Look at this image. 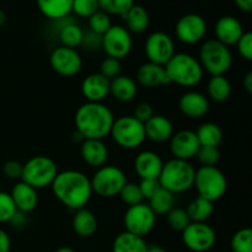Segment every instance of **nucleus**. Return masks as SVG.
Returning <instances> with one entry per match:
<instances>
[{
    "label": "nucleus",
    "mask_w": 252,
    "mask_h": 252,
    "mask_svg": "<svg viewBox=\"0 0 252 252\" xmlns=\"http://www.w3.org/2000/svg\"><path fill=\"white\" fill-rule=\"evenodd\" d=\"M90 181L93 193L102 198H112L120 194L128 180L127 175L121 167L115 165H103L96 170Z\"/></svg>",
    "instance_id": "nucleus-9"
},
{
    "label": "nucleus",
    "mask_w": 252,
    "mask_h": 252,
    "mask_svg": "<svg viewBox=\"0 0 252 252\" xmlns=\"http://www.w3.org/2000/svg\"><path fill=\"white\" fill-rule=\"evenodd\" d=\"M235 46L241 58L248 62L252 61V33L250 31L244 32V34L240 37Z\"/></svg>",
    "instance_id": "nucleus-44"
},
{
    "label": "nucleus",
    "mask_w": 252,
    "mask_h": 252,
    "mask_svg": "<svg viewBox=\"0 0 252 252\" xmlns=\"http://www.w3.org/2000/svg\"><path fill=\"white\" fill-rule=\"evenodd\" d=\"M89 31H93L95 33L101 34L108 31L111 26H112V22H111L110 15H107L106 12L98 10L97 12H95L94 15H91L89 17Z\"/></svg>",
    "instance_id": "nucleus-39"
},
{
    "label": "nucleus",
    "mask_w": 252,
    "mask_h": 252,
    "mask_svg": "<svg viewBox=\"0 0 252 252\" xmlns=\"http://www.w3.org/2000/svg\"><path fill=\"white\" fill-rule=\"evenodd\" d=\"M166 221L170 228L176 231H181V233L191 223V220H189V216L186 213V209L180 208V207H174L166 214Z\"/></svg>",
    "instance_id": "nucleus-38"
},
{
    "label": "nucleus",
    "mask_w": 252,
    "mask_h": 252,
    "mask_svg": "<svg viewBox=\"0 0 252 252\" xmlns=\"http://www.w3.org/2000/svg\"><path fill=\"white\" fill-rule=\"evenodd\" d=\"M145 138L154 143L169 142L174 135V123L169 117L162 115H154L144 123Z\"/></svg>",
    "instance_id": "nucleus-22"
},
{
    "label": "nucleus",
    "mask_w": 252,
    "mask_h": 252,
    "mask_svg": "<svg viewBox=\"0 0 252 252\" xmlns=\"http://www.w3.org/2000/svg\"><path fill=\"white\" fill-rule=\"evenodd\" d=\"M22 170H24V164H21L17 160H9L2 166V172H4L5 176L10 180H15V181L21 180Z\"/></svg>",
    "instance_id": "nucleus-45"
},
{
    "label": "nucleus",
    "mask_w": 252,
    "mask_h": 252,
    "mask_svg": "<svg viewBox=\"0 0 252 252\" xmlns=\"http://www.w3.org/2000/svg\"><path fill=\"white\" fill-rule=\"evenodd\" d=\"M137 81L139 85L147 89H157L170 84L164 66L150 63V62L142 64L138 68Z\"/></svg>",
    "instance_id": "nucleus-24"
},
{
    "label": "nucleus",
    "mask_w": 252,
    "mask_h": 252,
    "mask_svg": "<svg viewBox=\"0 0 252 252\" xmlns=\"http://www.w3.org/2000/svg\"><path fill=\"white\" fill-rule=\"evenodd\" d=\"M213 202L202 197H196L193 201L189 202L186 208V213L191 223H207V220L213 216Z\"/></svg>",
    "instance_id": "nucleus-32"
},
{
    "label": "nucleus",
    "mask_w": 252,
    "mask_h": 252,
    "mask_svg": "<svg viewBox=\"0 0 252 252\" xmlns=\"http://www.w3.org/2000/svg\"><path fill=\"white\" fill-rule=\"evenodd\" d=\"M29 223V217L24 212L16 211V213L12 216V218L9 220V224L14 229H22L26 226V224Z\"/></svg>",
    "instance_id": "nucleus-49"
},
{
    "label": "nucleus",
    "mask_w": 252,
    "mask_h": 252,
    "mask_svg": "<svg viewBox=\"0 0 252 252\" xmlns=\"http://www.w3.org/2000/svg\"><path fill=\"white\" fill-rule=\"evenodd\" d=\"M36 4L43 16L57 21L71 14L73 0H36Z\"/></svg>",
    "instance_id": "nucleus-29"
},
{
    "label": "nucleus",
    "mask_w": 252,
    "mask_h": 252,
    "mask_svg": "<svg viewBox=\"0 0 252 252\" xmlns=\"http://www.w3.org/2000/svg\"><path fill=\"white\" fill-rule=\"evenodd\" d=\"M16 207L10 193L0 191V224L9 223L10 219L16 213Z\"/></svg>",
    "instance_id": "nucleus-42"
},
{
    "label": "nucleus",
    "mask_w": 252,
    "mask_h": 252,
    "mask_svg": "<svg viewBox=\"0 0 252 252\" xmlns=\"http://www.w3.org/2000/svg\"><path fill=\"white\" fill-rule=\"evenodd\" d=\"M58 172L57 162L52 158L37 155L32 157L24 164L21 181L38 191L46 187H51Z\"/></svg>",
    "instance_id": "nucleus-7"
},
{
    "label": "nucleus",
    "mask_w": 252,
    "mask_h": 252,
    "mask_svg": "<svg viewBox=\"0 0 252 252\" xmlns=\"http://www.w3.org/2000/svg\"><path fill=\"white\" fill-rule=\"evenodd\" d=\"M235 4L241 11L251 12L252 10V0H235Z\"/></svg>",
    "instance_id": "nucleus-51"
},
{
    "label": "nucleus",
    "mask_w": 252,
    "mask_h": 252,
    "mask_svg": "<svg viewBox=\"0 0 252 252\" xmlns=\"http://www.w3.org/2000/svg\"><path fill=\"white\" fill-rule=\"evenodd\" d=\"M58 32V38L62 46L74 48L81 46L84 37V30L71 19L70 16L63 17L61 20L54 21Z\"/></svg>",
    "instance_id": "nucleus-25"
},
{
    "label": "nucleus",
    "mask_w": 252,
    "mask_h": 252,
    "mask_svg": "<svg viewBox=\"0 0 252 252\" xmlns=\"http://www.w3.org/2000/svg\"><path fill=\"white\" fill-rule=\"evenodd\" d=\"M180 112L191 120H199L209 111V100L198 91H187L179 98Z\"/></svg>",
    "instance_id": "nucleus-17"
},
{
    "label": "nucleus",
    "mask_w": 252,
    "mask_h": 252,
    "mask_svg": "<svg viewBox=\"0 0 252 252\" xmlns=\"http://www.w3.org/2000/svg\"><path fill=\"white\" fill-rule=\"evenodd\" d=\"M182 241L189 250L207 252L216 245V230L207 223H189L182 231Z\"/></svg>",
    "instance_id": "nucleus-13"
},
{
    "label": "nucleus",
    "mask_w": 252,
    "mask_h": 252,
    "mask_svg": "<svg viewBox=\"0 0 252 252\" xmlns=\"http://www.w3.org/2000/svg\"><path fill=\"white\" fill-rule=\"evenodd\" d=\"M133 47L132 33L122 25H112L106 33L102 34V47L107 57L121 59L128 57Z\"/></svg>",
    "instance_id": "nucleus-11"
},
{
    "label": "nucleus",
    "mask_w": 252,
    "mask_h": 252,
    "mask_svg": "<svg viewBox=\"0 0 252 252\" xmlns=\"http://www.w3.org/2000/svg\"><path fill=\"white\" fill-rule=\"evenodd\" d=\"M51 189L56 198L73 211L86 208L93 196L90 179L78 170L58 172Z\"/></svg>",
    "instance_id": "nucleus-1"
},
{
    "label": "nucleus",
    "mask_w": 252,
    "mask_h": 252,
    "mask_svg": "<svg viewBox=\"0 0 252 252\" xmlns=\"http://www.w3.org/2000/svg\"><path fill=\"white\" fill-rule=\"evenodd\" d=\"M11 249V239L5 230L0 229V252H10Z\"/></svg>",
    "instance_id": "nucleus-50"
},
{
    "label": "nucleus",
    "mask_w": 252,
    "mask_h": 252,
    "mask_svg": "<svg viewBox=\"0 0 252 252\" xmlns=\"http://www.w3.org/2000/svg\"><path fill=\"white\" fill-rule=\"evenodd\" d=\"M110 135L118 147L127 150L137 149L147 139L144 125L133 116H121L116 118Z\"/></svg>",
    "instance_id": "nucleus-8"
},
{
    "label": "nucleus",
    "mask_w": 252,
    "mask_h": 252,
    "mask_svg": "<svg viewBox=\"0 0 252 252\" xmlns=\"http://www.w3.org/2000/svg\"><path fill=\"white\" fill-rule=\"evenodd\" d=\"M154 115H155L154 108H153V106L150 105V103L140 102L139 105L135 106L134 113H133V117H134L135 120H138L139 122H142L143 125H144V123L148 122V121H149L150 118H152Z\"/></svg>",
    "instance_id": "nucleus-47"
},
{
    "label": "nucleus",
    "mask_w": 252,
    "mask_h": 252,
    "mask_svg": "<svg viewBox=\"0 0 252 252\" xmlns=\"http://www.w3.org/2000/svg\"><path fill=\"white\" fill-rule=\"evenodd\" d=\"M80 89L86 102H102L110 95V80L100 73L89 74Z\"/></svg>",
    "instance_id": "nucleus-19"
},
{
    "label": "nucleus",
    "mask_w": 252,
    "mask_h": 252,
    "mask_svg": "<svg viewBox=\"0 0 252 252\" xmlns=\"http://www.w3.org/2000/svg\"><path fill=\"white\" fill-rule=\"evenodd\" d=\"M207 22L199 14L184 15L179 19L175 26V34L180 42L185 44H196L203 41L207 33Z\"/></svg>",
    "instance_id": "nucleus-14"
},
{
    "label": "nucleus",
    "mask_w": 252,
    "mask_h": 252,
    "mask_svg": "<svg viewBox=\"0 0 252 252\" xmlns=\"http://www.w3.org/2000/svg\"><path fill=\"white\" fill-rule=\"evenodd\" d=\"M122 19L126 22V29L130 33H143L147 31L150 24V17L147 9L142 5L134 4L125 15Z\"/></svg>",
    "instance_id": "nucleus-28"
},
{
    "label": "nucleus",
    "mask_w": 252,
    "mask_h": 252,
    "mask_svg": "<svg viewBox=\"0 0 252 252\" xmlns=\"http://www.w3.org/2000/svg\"><path fill=\"white\" fill-rule=\"evenodd\" d=\"M170 84L182 88H193L203 79V69L198 59L189 53H175L164 65Z\"/></svg>",
    "instance_id": "nucleus-3"
},
{
    "label": "nucleus",
    "mask_w": 252,
    "mask_h": 252,
    "mask_svg": "<svg viewBox=\"0 0 252 252\" xmlns=\"http://www.w3.org/2000/svg\"><path fill=\"white\" fill-rule=\"evenodd\" d=\"M121 70H122V63H121V61L107 57V58H105L101 62L100 71L98 73L111 81L112 79L121 75Z\"/></svg>",
    "instance_id": "nucleus-43"
},
{
    "label": "nucleus",
    "mask_w": 252,
    "mask_h": 252,
    "mask_svg": "<svg viewBox=\"0 0 252 252\" xmlns=\"http://www.w3.org/2000/svg\"><path fill=\"white\" fill-rule=\"evenodd\" d=\"M244 32L245 30H244L243 24L236 17L229 16V15L218 19L214 26L216 39L226 47L235 46Z\"/></svg>",
    "instance_id": "nucleus-18"
},
{
    "label": "nucleus",
    "mask_w": 252,
    "mask_h": 252,
    "mask_svg": "<svg viewBox=\"0 0 252 252\" xmlns=\"http://www.w3.org/2000/svg\"><path fill=\"white\" fill-rule=\"evenodd\" d=\"M144 52L148 62L164 66L175 54V42L166 32L155 31L145 39Z\"/></svg>",
    "instance_id": "nucleus-12"
},
{
    "label": "nucleus",
    "mask_w": 252,
    "mask_h": 252,
    "mask_svg": "<svg viewBox=\"0 0 252 252\" xmlns=\"http://www.w3.org/2000/svg\"><path fill=\"white\" fill-rule=\"evenodd\" d=\"M196 135L201 147H217L223 142V130L217 123H202L196 130Z\"/></svg>",
    "instance_id": "nucleus-33"
},
{
    "label": "nucleus",
    "mask_w": 252,
    "mask_h": 252,
    "mask_svg": "<svg viewBox=\"0 0 252 252\" xmlns=\"http://www.w3.org/2000/svg\"><path fill=\"white\" fill-rule=\"evenodd\" d=\"M54 252H76L73 248L70 246H62V248H58Z\"/></svg>",
    "instance_id": "nucleus-54"
},
{
    "label": "nucleus",
    "mask_w": 252,
    "mask_h": 252,
    "mask_svg": "<svg viewBox=\"0 0 252 252\" xmlns=\"http://www.w3.org/2000/svg\"><path fill=\"white\" fill-rule=\"evenodd\" d=\"M147 252H169L165 248L158 245V244H152V245H148Z\"/></svg>",
    "instance_id": "nucleus-53"
},
{
    "label": "nucleus",
    "mask_w": 252,
    "mask_h": 252,
    "mask_svg": "<svg viewBox=\"0 0 252 252\" xmlns=\"http://www.w3.org/2000/svg\"><path fill=\"white\" fill-rule=\"evenodd\" d=\"M148 244L144 238L122 231L115 238L112 244V252H147Z\"/></svg>",
    "instance_id": "nucleus-30"
},
{
    "label": "nucleus",
    "mask_w": 252,
    "mask_h": 252,
    "mask_svg": "<svg viewBox=\"0 0 252 252\" xmlns=\"http://www.w3.org/2000/svg\"><path fill=\"white\" fill-rule=\"evenodd\" d=\"M98 10H100L98 0H73L71 5V12H74L76 16L85 17V19H89Z\"/></svg>",
    "instance_id": "nucleus-40"
},
{
    "label": "nucleus",
    "mask_w": 252,
    "mask_h": 252,
    "mask_svg": "<svg viewBox=\"0 0 252 252\" xmlns=\"http://www.w3.org/2000/svg\"><path fill=\"white\" fill-rule=\"evenodd\" d=\"M134 0H98L101 11L122 17L134 5Z\"/></svg>",
    "instance_id": "nucleus-35"
},
{
    "label": "nucleus",
    "mask_w": 252,
    "mask_h": 252,
    "mask_svg": "<svg viewBox=\"0 0 252 252\" xmlns=\"http://www.w3.org/2000/svg\"><path fill=\"white\" fill-rule=\"evenodd\" d=\"M118 197L128 207L137 206V204L143 203V201H144V197H143L142 192H140L139 185L134 184V182H127L122 187Z\"/></svg>",
    "instance_id": "nucleus-37"
},
{
    "label": "nucleus",
    "mask_w": 252,
    "mask_h": 252,
    "mask_svg": "<svg viewBox=\"0 0 252 252\" xmlns=\"http://www.w3.org/2000/svg\"><path fill=\"white\" fill-rule=\"evenodd\" d=\"M207 93L208 97L216 102H225L229 100L233 93V86L225 75L211 76L207 84Z\"/></svg>",
    "instance_id": "nucleus-31"
},
{
    "label": "nucleus",
    "mask_w": 252,
    "mask_h": 252,
    "mask_svg": "<svg viewBox=\"0 0 252 252\" xmlns=\"http://www.w3.org/2000/svg\"><path fill=\"white\" fill-rule=\"evenodd\" d=\"M49 64L57 74L69 78L80 73L83 68V58L76 49L59 46L52 51Z\"/></svg>",
    "instance_id": "nucleus-15"
},
{
    "label": "nucleus",
    "mask_w": 252,
    "mask_h": 252,
    "mask_svg": "<svg viewBox=\"0 0 252 252\" xmlns=\"http://www.w3.org/2000/svg\"><path fill=\"white\" fill-rule=\"evenodd\" d=\"M80 155L86 165L98 169L106 165L110 157V150L103 140L84 139L80 144Z\"/></svg>",
    "instance_id": "nucleus-21"
},
{
    "label": "nucleus",
    "mask_w": 252,
    "mask_h": 252,
    "mask_svg": "<svg viewBox=\"0 0 252 252\" xmlns=\"http://www.w3.org/2000/svg\"><path fill=\"white\" fill-rule=\"evenodd\" d=\"M139 189L140 192H142L143 197L144 199H149L158 189H160V184L158 181V179H145V180H140L139 184Z\"/></svg>",
    "instance_id": "nucleus-48"
},
{
    "label": "nucleus",
    "mask_w": 252,
    "mask_h": 252,
    "mask_svg": "<svg viewBox=\"0 0 252 252\" xmlns=\"http://www.w3.org/2000/svg\"><path fill=\"white\" fill-rule=\"evenodd\" d=\"M138 94V84L128 75H118L110 81V95L120 102H130Z\"/></svg>",
    "instance_id": "nucleus-26"
},
{
    "label": "nucleus",
    "mask_w": 252,
    "mask_h": 252,
    "mask_svg": "<svg viewBox=\"0 0 252 252\" xmlns=\"http://www.w3.org/2000/svg\"><path fill=\"white\" fill-rule=\"evenodd\" d=\"M97 218L95 213L88 208H81L75 211L73 219H71V226L74 233L80 238H91L97 230Z\"/></svg>",
    "instance_id": "nucleus-27"
},
{
    "label": "nucleus",
    "mask_w": 252,
    "mask_h": 252,
    "mask_svg": "<svg viewBox=\"0 0 252 252\" xmlns=\"http://www.w3.org/2000/svg\"><path fill=\"white\" fill-rule=\"evenodd\" d=\"M157 223V216L147 203H139L137 206L128 207L123 217L125 231L144 238L152 233Z\"/></svg>",
    "instance_id": "nucleus-10"
},
{
    "label": "nucleus",
    "mask_w": 252,
    "mask_h": 252,
    "mask_svg": "<svg viewBox=\"0 0 252 252\" xmlns=\"http://www.w3.org/2000/svg\"><path fill=\"white\" fill-rule=\"evenodd\" d=\"M133 165L135 174L140 177V180L159 179L164 161L158 153L153 150H143L137 154Z\"/></svg>",
    "instance_id": "nucleus-20"
},
{
    "label": "nucleus",
    "mask_w": 252,
    "mask_h": 252,
    "mask_svg": "<svg viewBox=\"0 0 252 252\" xmlns=\"http://www.w3.org/2000/svg\"><path fill=\"white\" fill-rule=\"evenodd\" d=\"M233 252H252V230L250 228H243L236 231L230 241Z\"/></svg>",
    "instance_id": "nucleus-36"
},
{
    "label": "nucleus",
    "mask_w": 252,
    "mask_h": 252,
    "mask_svg": "<svg viewBox=\"0 0 252 252\" xmlns=\"http://www.w3.org/2000/svg\"><path fill=\"white\" fill-rule=\"evenodd\" d=\"M169 142L172 157L185 161H189L196 158L197 152L201 148L196 132L191 129H182L174 133Z\"/></svg>",
    "instance_id": "nucleus-16"
},
{
    "label": "nucleus",
    "mask_w": 252,
    "mask_h": 252,
    "mask_svg": "<svg viewBox=\"0 0 252 252\" xmlns=\"http://www.w3.org/2000/svg\"><path fill=\"white\" fill-rule=\"evenodd\" d=\"M115 116L102 102H85L79 106L74 116L76 132L84 139L103 140L110 135Z\"/></svg>",
    "instance_id": "nucleus-2"
},
{
    "label": "nucleus",
    "mask_w": 252,
    "mask_h": 252,
    "mask_svg": "<svg viewBox=\"0 0 252 252\" xmlns=\"http://www.w3.org/2000/svg\"><path fill=\"white\" fill-rule=\"evenodd\" d=\"M6 22V14H5L4 10L0 9V27Z\"/></svg>",
    "instance_id": "nucleus-55"
},
{
    "label": "nucleus",
    "mask_w": 252,
    "mask_h": 252,
    "mask_svg": "<svg viewBox=\"0 0 252 252\" xmlns=\"http://www.w3.org/2000/svg\"><path fill=\"white\" fill-rule=\"evenodd\" d=\"M196 169L189 161L175 159L164 162L159 181L161 189L171 192L172 194L185 193L193 187Z\"/></svg>",
    "instance_id": "nucleus-4"
},
{
    "label": "nucleus",
    "mask_w": 252,
    "mask_h": 252,
    "mask_svg": "<svg viewBox=\"0 0 252 252\" xmlns=\"http://www.w3.org/2000/svg\"><path fill=\"white\" fill-rule=\"evenodd\" d=\"M81 46L86 48L88 51H96L102 47V36L101 34L95 33L93 31H86L84 32L83 42Z\"/></svg>",
    "instance_id": "nucleus-46"
},
{
    "label": "nucleus",
    "mask_w": 252,
    "mask_h": 252,
    "mask_svg": "<svg viewBox=\"0 0 252 252\" xmlns=\"http://www.w3.org/2000/svg\"><path fill=\"white\" fill-rule=\"evenodd\" d=\"M196 158L201 166H217L220 160V152L217 147H201Z\"/></svg>",
    "instance_id": "nucleus-41"
},
{
    "label": "nucleus",
    "mask_w": 252,
    "mask_h": 252,
    "mask_svg": "<svg viewBox=\"0 0 252 252\" xmlns=\"http://www.w3.org/2000/svg\"><path fill=\"white\" fill-rule=\"evenodd\" d=\"M243 85L249 94L252 93V73L251 71H249V73L245 74V76H244V79H243Z\"/></svg>",
    "instance_id": "nucleus-52"
},
{
    "label": "nucleus",
    "mask_w": 252,
    "mask_h": 252,
    "mask_svg": "<svg viewBox=\"0 0 252 252\" xmlns=\"http://www.w3.org/2000/svg\"><path fill=\"white\" fill-rule=\"evenodd\" d=\"M193 186L198 197L214 203L225 196L228 181L224 172L217 166H199L194 174Z\"/></svg>",
    "instance_id": "nucleus-6"
},
{
    "label": "nucleus",
    "mask_w": 252,
    "mask_h": 252,
    "mask_svg": "<svg viewBox=\"0 0 252 252\" xmlns=\"http://www.w3.org/2000/svg\"><path fill=\"white\" fill-rule=\"evenodd\" d=\"M197 59L203 71H207L211 76L225 75L233 65L230 48L216 38L207 39L202 43Z\"/></svg>",
    "instance_id": "nucleus-5"
},
{
    "label": "nucleus",
    "mask_w": 252,
    "mask_h": 252,
    "mask_svg": "<svg viewBox=\"0 0 252 252\" xmlns=\"http://www.w3.org/2000/svg\"><path fill=\"white\" fill-rule=\"evenodd\" d=\"M148 201H149L148 206L154 212L155 216H166L174 208L175 194L160 187Z\"/></svg>",
    "instance_id": "nucleus-34"
},
{
    "label": "nucleus",
    "mask_w": 252,
    "mask_h": 252,
    "mask_svg": "<svg viewBox=\"0 0 252 252\" xmlns=\"http://www.w3.org/2000/svg\"><path fill=\"white\" fill-rule=\"evenodd\" d=\"M12 201L17 211L24 212L29 214L36 209L38 206V192L36 189L31 187L30 185L25 184L24 181H17L10 192Z\"/></svg>",
    "instance_id": "nucleus-23"
}]
</instances>
